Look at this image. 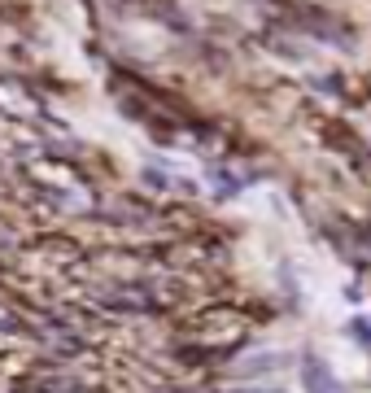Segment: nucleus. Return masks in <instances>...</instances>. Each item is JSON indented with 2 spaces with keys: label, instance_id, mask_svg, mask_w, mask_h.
<instances>
[{
  "label": "nucleus",
  "instance_id": "obj_2",
  "mask_svg": "<svg viewBox=\"0 0 371 393\" xmlns=\"http://www.w3.org/2000/svg\"><path fill=\"white\" fill-rule=\"evenodd\" d=\"M350 332H354V337L371 350V319H354V328H350Z\"/></svg>",
  "mask_w": 371,
  "mask_h": 393
},
{
  "label": "nucleus",
  "instance_id": "obj_1",
  "mask_svg": "<svg viewBox=\"0 0 371 393\" xmlns=\"http://www.w3.org/2000/svg\"><path fill=\"white\" fill-rule=\"evenodd\" d=\"M306 389H310V393H337V385H332V376H328V367H323L315 354H306Z\"/></svg>",
  "mask_w": 371,
  "mask_h": 393
}]
</instances>
